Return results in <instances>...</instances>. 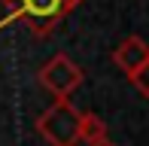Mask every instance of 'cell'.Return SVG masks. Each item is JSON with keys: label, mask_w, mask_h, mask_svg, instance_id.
Returning a JSON list of instances; mask_svg holds the SVG:
<instances>
[{"label": "cell", "mask_w": 149, "mask_h": 146, "mask_svg": "<svg viewBox=\"0 0 149 146\" xmlns=\"http://www.w3.org/2000/svg\"><path fill=\"white\" fill-rule=\"evenodd\" d=\"M100 140H107V125L100 122L94 113H82V122H79V143L94 146Z\"/></svg>", "instance_id": "5b68a950"}, {"label": "cell", "mask_w": 149, "mask_h": 146, "mask_svg": "<svg viewBox=\"0 0 149 146\" xmlns=\"http://www.w3.org/2000/svg\"><path fill=\"white\" fill-rule=\"evenodd\" d=\"M128 79H131V85H134V88H137L143 97H149V61H146L140 70H134Z\"/></svg>", "instance_id": "8992f818"}, {"label": "cell", "mask_w": 149, "mask_h": 146, "mask_svg": "<svg viewBox=\"0 0 149 146\" xmlns=\"http://www.w3.org/2000/svg\"><path fill=\"white\" fill-rule=\"evenodd\" d=\"M94 146H113V143L110 140H100V143H94Z\"/></svg>", "instance_id": "52a82bcc"}, {"label": "cell", "mask_w": 149, "mask_h": 146, "mask_svg": "<svg viewBox=\"0 0 149 146\" xmlns=\"http://www.w3.org/2000/svg\"><path fill=\"white\" fill-rule=\"evenodd\" d=\"M79 122H82V113L67 97H58L49 110L40 113L37 131L49 146H76L79 143Z\"/></svg>", "instance_id": "6da1fadb"}, {"label": "cell", "mask_w": 149, "mask_h": 146, "mask_svg": "<svg viewBox=\"0 0 149 146\" xmlns=\"http://www.w3.org/2000/svg\"><path fill=\"white\" fill-rule=\"evenodd\" d=\"M73 3H79V0H73Z\"/></svg>", "instance_id": "ba28073f"}, {"label": "cell", "mask_w": 149, "mask_h": 146, "mask_svg": "<svg viewBox=\"0 0 149 146\" xmlns=\"http://www.w3.org/2000/svg\"><path fill=\"white\" fill-rule=\"evenodd\" d=\"M37 79H40V85H43L46 91H52L55 97H70L73 91L82 85L85 76L67 55H55V58H49V61L40 67Z\"/></svg>", "instance_id": "3957f363"}, {"label": "cell", "mask_w": 149, "mask_h": 146, "mask_svg": "<svg viewBox=\"0 0 149 146\" xmlns=\"http://www.w3.org/2000/svg\"><path fill=\"white\" fill-rule=\"evenodd\" d=\"M73 6V0H12V15L24 18L37 37H46Z\"/></svg>", "instance_id": "7a4b0ae2"}, {"label": "cell", "mask_w": 149, "mask_h": 146, "mask_svg": "<svg viewBox=\"0 0 149 146\" xmlns=\"http://www.w3.org/2000/svg\"><path fill=\"white\" fill-rule=\"evenodd\" d=\"M113 61H116V67H119L122 73L131 76L134 70H140V67L149 61V43H146L143 37H137V34L125 37L116 49H113Z\"/></svg>", "instance_id": "277c9868"}]
</instances>
